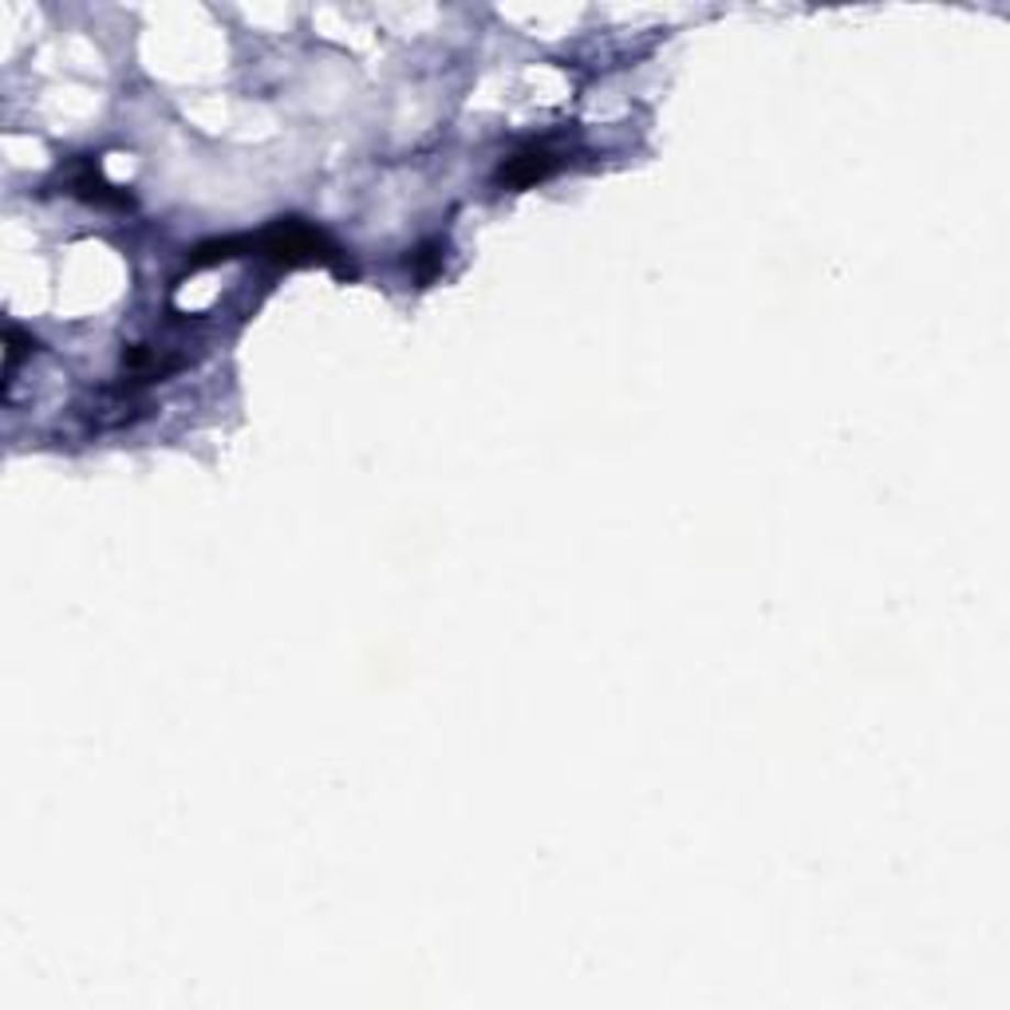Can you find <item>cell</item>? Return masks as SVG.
Returning <instances> with one entry per match:
<instances>
[{
	"label": "cell",
	"instance_id": "cell-1",
	"mask_svg": "<svg viewBox=\"0 0 1010 1010\" xmlns=\"http://www.w3.org/2000/svg\"><path fill=\"white\" fill-rule=\"evenodd\" d=\"M265 257L281 268H296V265H336V245L320 233L316 226L300 218H281L268 229L253 233V238H221L210 245H198L190 257V268H206L218 265L229 257Z\"/></svg>",
	"mask_w": 1010,
	"mask_h": 1010
},
{
	"label": "cell",
	"instance_id": "cell-2",
	"mask_svg": "<svg viewBox=\"0 0 1010 1010\" xmlns=\"http://www.w3.org/2000/svg\"><path fill=\"white\" fill-rule=\"evenodd\" d=\"M553 171H557V154L545 143H534V146H525V151H517L514 158H505L502 171H497V182L522 190V186H534V182L549 178Z\"/></svg>",
	"mask_w": 1010,
	"mask_h": 1010
},
{
	"label": "cell",
	"instance_id": "cell-3",
	"mask_svg": "<svg viewBox=\"0 0 1010 1010\" xmlns=\"http://www.w3.org/2000/svg\"><path fill=\"white\" fill-rule=\"evenodd\" d=\"M72 190L79 194V198H87V201H103V206H123V194H114V186H107L103 182V174H99V166H91L87 163L84 171L72 178Z\"/></svg>",
	"mask_w": 1010,
	"mask_h": 1010
},
{
	"label": "cell",
	"instance_id": "cell-4",
	"mask_svg": "<svg viewBox=\"0 0 1010 1010\" xmlns=\"http://www.w3.org/2000/svg\"><path fill=\"white\" fill-rule=\"evenodd\" d=\"M410 261H415V268H419V281H422V285H427V281L435 277V268L442 265V257L435 253V249H419V253H415Z\"/></svg>",
	"mask_w": 1010,
	"mask_h": 1010
}]
</instances>
